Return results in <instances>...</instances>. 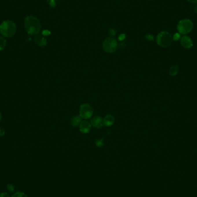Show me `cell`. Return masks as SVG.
Masks as SVG:
<instances>
[{"instance_id": "cell-28", "label": "cell", "mask_w": 197, "mask_h": 197, "mask_svg": "<svg viewBox=\"0 0 197 197\" xmlns=\"http://www.w3.org/2000/svg\"><path fill=\"white\" fill-rule=\"evenodd\" d=\"M1 117H2V115H1V113H0V121H1Z\"/></svg>"}, {"instance_id": "cell-22", "label": "cell", "mask_w": 197, "mask_h": 197, "mask_svg": "<svg viewBox=\"0 0 197 197\" xmlns=\"http://www.w3.org/2000/svg\"><path fill=\"white\" fill-rule=\"evenodd\" d=\"M5 130H4L2 128L0 127V137L3 136L4 134H5Z\"/></svg>"}, {"instance_id": "cell-27", "label": "cell", "mask_w": 197, "mask_h": 197, "mask_svg": "<svg viewBox=\"0 0 197 197\" xmlns=\"http://www.w3.org/2000/svg\"><path fill=\"white\" fill-rule=\"evenodd\" d=\"M194 11H195V12H196V13H197V4L196 5V6H195V7H194Z\"/></svg>"}, {"instance_id": "cell-16", "label": "cell", "mask_w": 197, "mask_h": 197, "mask_svg": "<svg viewBox=\"0 0 197 197\" xmlns=\"http://www.w3.org/2000/svg\"><path fill=\"white\" fill-rule=\"evenodd\" d=\"M12 197H27V196L24 194V193H20V192H19V193H15Z\"/></svg>"}, {"instance_id": "cell-15", "label": "cell", "mask_w": 197, "mask_h": 197, "mask_svg": "<svg viewBox=\"0 0 197 197\" xmlns=\"http://www.w3.org/2000/svg\"><path fill=\"white\" fill-rule=\"evenodd\" d=\"M181 39V35L179 33H176L172 36V39L174 41H178Z\"/></svg>"}, {"instance_id": "cell-21", "label": "cell", "mask_w": 197, "mask_h": 197, "mask_svg": "<svg viewBox=\"0 0 197 197\" xmlns=\"http://www.w3.org/2000/svg\"><path fill=\"white\" fill-rule=\"evenodd\" d=\"M146 38L149 40H153L154 39L153 36L152 35H149V34L146 35Z\"/></svg>"}, {"instance_id": "cell-24", "label": "cell", "mask_w": 197, "mask_h": 197, "mask_svg": "<svg viewBox=\"0 0 197 197\" xmlns=\"http://www.w3.org/2000/svg\"><path fill=\"white\" fill-rule=\"evenodd\" d=\"M8 190H9V191H10V192H13V191H14V187H13V186L12 185H9L8 186Z\"/></svg>"}, {"instance_id": "cell-23", "label": "cell", "mask_w": 197, "mask_h": 197, "mask_svg": "<svg viewBox=\"0 0 197 197\" xmlns=\"http://www.w3.org/2000/svg\"><path fill=\"white\" fill-rule=\"evenodd\" d=\"M125 38H126V35L125 34H122L119 36V40L121 41H122L125 39Z\"/></svg>"}, {"instance_id": "cell-25", "label": "cell", "mask_w": 197, "mask_h": 197, "mask_svg": "<svg viewBox=\"0 0 197 197\" xmlns=\"http://www.w3.org/2000/svg\"><path fill=\"white\" fill-rule=\"evenodd\" d=\"M0 197H10L7 193H1L0 194Z\"/></svg>"}, {"instance_id": "cell-2", "label": "cell", "mask_w": 197, "mask_h": 197, "mask_svg": "<svg viewBox=\"0 0 197 197\" xmlns=\"http://www.w3.org/2000/svg\"><path fill=\"white\" fill-rule=\"evenodd\" d=\"M16 25L15 23L10 20H6L0 25V32L1 34L6 37L11 38L16 32Z\"/></svg>"}, {"instance_id": "cell-19", "label": "cell", "mask_w": 197, "mask_h": 197, "mask_svg": "<svg viewBox=\"0 0 197 197\" xmlns=\"http://www.w3.org/2000/svg\"><path fill=\"white\" fill-rule=\"evenodd\" d=\"M49 3H50V6L53 8L56 6V2L55 0H50Z\"/></svg>"}, {"instance_id": "cell-18", "label": "cell", "mask_w": 197, "mask_h": 197, "mask_svg": "<svg viewBox=\"0 0 197 197\" xmlns=\"http://www.w3.org/2000/svg\"><path fill=\"white\" fill-rule=\"evenodd\" d=\"M109 34L111 36V37H113L116 34V31L114 30V29H111L110 31H109Z\"/></svg>"}, {"instance_id": "cell-4", "label": "cell", "mask_w": 197, "mask_h": 197, "mask_svg": "<svg viewBox=\"0 0 197 197\" xmlns=\"http://www.w3.org/2000/svg\"><path fill=\"white\" fill-rule=\"evenodd\" d=\"M193 23L190 19H183L181 20L178 25L177 29L179 34L186 35L189 34L193 29Z\"/></svg>"}, {"instance_id": "cell-8", "label": "cell", "mask_w": 197, "mask_h": 197, "mask_svg": "<svg viewBox=\"0 0 197 197\" xmlns=\"http://www.w3.org/2000/svg\"><path fill=\"white\" fill-rule=\"evenodd\" d=\"M181 43L182 47L185 49H190L193 46L192 39L187 36H183L181 38Z\"/></svg>"}, {"instance_id": "cell-14", "label": "cell", "mask_w": 197, "mask_h": 197, "mask_svg": "<svg viewBox=\"0 0 197 197\" xmlns=\"http://www.w3.org/2000/svg\"><path fill=\"white\" fill-rule=\"evenodd\" d=\"M6 40L3 37H0V51H2L6 46Z\"/></svg>"}, {"instance_id": "cell-20", "label": "cell", "mask_w": 197, "mask_h": 197, "mask_svg": "<svg viewBox=\"0 0 197 197\" xmlns=\"http://www.w3.org/2000/svg\"><path fill=\"white\" fill-rule=\"evenodd\" d=\"M50 34H51V32L49 30H44L42 32V35L43 36H48V35H50Z\"/></svg>"}, {"instance_id": "cell-3", "label": "cell", "mask_w": 197, "mask_h": 197, "mask_svg": "<svg viewBox=\"0 0 197 197\" xmlns=\"http://www.w3.org/2000/svg\"><path fill=\"white\" fill-rule=\"evenodd\" d=\"M172 36L169 32L163 31L160 32L156 38V42L158 45L162 47H167L172 43Z\"/></svg>"}, {"instance_id": "cell-1", "label": "cell", "mask_w": 197, "mask_h": 197, "mask_svg": "<svg viewBox=\"0 0 197 197\" xmlns=\"http://www.w3.org/2000/svg\"><path fill=\"white\" fill-rule=\"evenodd\" d=\"M25 28L27 33L31 35H36L41 30V24L39 20L34 16H28L24 20Z\"/></svg>"}, {"instance_id": "cell-9", "label": "cell", "mask_w": 197, "mask_h": 197, "mask_svg": "<svg viewBox=\"0 0 197 197\" xmlns=\"http://www.w3.org/2000/svg\"><path fill=\"white\" fill-rule=\"evenodd\" d=\"M91 124L87 121H81L79 125L80 130L82 133H88L91 128Z\"/></svg>"}, {"instance_id": "cell-6", "label": "cell", "mask_w": 197, "mask_h": 197, "mask_svg": "<svg viewBox=\"0 0 197 197\" xmlns=\"http://www.w3.org/2000/svg\"><path fill=\"white\" fill-rule=\"evenodd\" d=\"M80 117L81 118L88 119L90 118L93 113V110L89 104H83L80 107Z\"/></svg>"}, {"instance_id": "cell-5", "label": "cell", "mask_w": 197, "mask_h": 197, "mask_svg": "<svg viewBox=\"0 0 197 197\" xmlns=\"http://www.w3.org/2000/svg\"><path fill=\"white\" fill-rule=\"evenodd\" d=\"M118 47L117 41L113 37L107 38L103 43V48L107 53H114Z\"/></svg>"}, {"instance_id": "cell-26", "label": "cell", "mask_w": 197, "mask_h": 197, "mask_svg": "<svg viewBox=\"0 0 197 197\" xmlns=\"http://www.w3.org/2000/svg\"><path fill=\"white\" fill-rule=\"evenodd\" d=\"M190 3L194 4V3H197V0H187Z\"/></svg>"}, {"instance_id": "cell-12", "label": "cell", "mask_w": 197, "mask_h": 197, "mask_svg": "<svg viewBox=\"0 0 197 197\" xmlns=\"http://www.w3.org/2000/svg\"><path fill=\"white\" fill-rule=\"evenodd\" d=\"M81 122V118L80 116H76L74 117L73 118V119H71V125L73 126H77L78 125H80V124Z\"/></svg>"}, {"instance_id": "cell-10", "label": "cell", "mask_w": 197, "mask_h": 197, "mask_svg": "<svg viewBox=\"0 0 197 197\" xmlns=\"http://www.w3.org/2000/svg\"><path fill=\"white\" fill-rule=\"evenodd\" d=\"M35 42L36 45H38L39 47H45L47 45V40L43 36H37L35 38Z\"/></svg>"}, {"instance_id": "cell-11", "label": "cell", "mask_w": 197, "mask_h": 197, "mask_svg": "<svg viewBox=\"0 0 197 197\" xmlns=\"http://www.w3.org/2000/svg\"><path fill=\"white\" fill-rule=\"evenodd\" d=\"M115 122V118L113 115H107L105 116L103 119V123L107 126H111L113 125Z\"/></svg>"}, {"instance_id": "cell-13", "label": "cell", "mask_w": 197, "mask_h": 197, "mask_svg": "<svg viewBox=\"0 0 197 197\" xmlns=\"http://www.w3.org/2000/svg\"><path fill=\"white\" fill-rule=\"evenodd\" d=\"M178 72V67L176 66H173L170 69V74L171 76H175Z\"/></svg>"}, {"instance_id": "cell-7", "label": "cell", "mask_w": 197, "mask_h": 197, "mask_svg": "<svg viewBox=\"0 0 197 197\" xmlns=\"http://www.w3.org/2000/svg\"><path fill=\"white\" fill-rule=\"evenodd\" d=\"M91 124L92 126H93L95 128L100 129L102 128L103 125V119L100 117L98 116L94 117L91 121Z\"/></svg>"}, {"instance_id": "cell-17", "label": "cell", "mask_w": 197, "mask_h": 197, "mask_svg": "<svg viewBox=\"0 0 197 197\" xmlns=\"http://www.w3.org/2000/svg\"><path fill=\"white\" fill-rule=\"evenodd\" d=\"M96 144L97 146L100 147L101 146H102L103 145V139H97L96 141Z\"/></svg>"}]
</instances>
